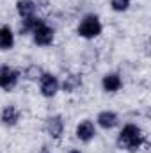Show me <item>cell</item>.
Masks as SVG:
<instances>
[{
	"label": "cell",
	"instance_id": "1",
	"mask_svg": "<svg viewBox=\"0 0 151 153\" xmlns=\"http://www.w3.org/2000/svg\"><path fill=\"white\" fill-rule=\"evenodd\" d=\"M148 143L146 132L142 130V126H139L137 123H124L117 134L115 144L121 152L135 153L141 148H144V144Z\"/></svg>",
	"mask_w": 151,
	"mask_h": 153
},
{
	"label": "cell",
	"instance_id": "2",
	"mask_svg": "<svg viewBox=\"0 0 151 153\" xmlns=\"http://www.w3.org/2000/svg\"><path fill=\"white\" fill-rule=\"evenodd\" d=\"M101 32H103V23H101L100 16L94 13L84 14L76 25V36L82 39H87V41L100 38Z\"/></svg>",
	"mask_w": 151,
	"mask_h": 153
},
{
	"label": "cell",
	"instance_id": "3",
	"mask_svg": "<svg viewBox=\"0 0 151 153\" xmlns=\"http://www.w3.org/2000/svg\"><path fill=\"white\" fill-rule=\"evenodd\" d=\"M38 87H39V94L43 98H55L57 93L61 91V80L55 73H50V71H44L43 75L39 76L38 80Z\"/></svg>",
	"mask_w": 151,
	"mask_h": 153
},
{
	"label": "cell",
	"instance_id": "4",
	"mask_svg": "<svg viewBox=\"0 0 151 153\" xmlns=\"http://www.w3.org/2000/svg\"><path fill=\"white\" fill-rule=\"evenodd\" d=\"M30 38H32L36 46L48 48V46H52L55 43V29L52 25H48L46 22H43L36 27V30L30 34Z\"/></svg>",
	"mask_w": 151,
	"mask_h": 153
},
{
	"label": "cell",
	"instance_id": "5",
	"mask_svg": "<svg viewBox=\"0 0 151 153\" xmlns=\"http://www.w3.org/2000/svg\"><path fill=\"white\" fill-rule=\"evenodd\" d=\"M44 132L52 141H61L66 132V123L61 114H52L44 119Z\"/></svg>",
	"mask_w": 151,
	"mask_h": 153
},
{
	"label": "cell",
	"instance_id": "6",
	"mask_svg": "<svg viewBox=\"0 0 151 153\" xmlns=\"http://www.w3.org/2000/svg\"><path fill=\"white\" fill-rule=\"evenodd\" d=\"M20 78H21V73L13 68V66H0V89L5 91V93H11L13 89L18 87L20 84Z\"/></svg>",
	"mask_w": 151,
	"mask_h": 153
},
{
	"label": "cell",
	"instance_id": "7",
	"mask_svg": "<svg viewBox=\"0 0 151 153\" xmlns=\"http://www.w3.org/2000/svg\"><path fill=\"white\" fill-rule=\"evenodd\" d=\"M96 134H98V126H96L94 121H91V119H82V121L75 126V137L80 143H84V144L91 143V141L96 137Z\"/></svg>",
	"mask_w": 151,
	"mask_h": 153
},
{
	"label": "cell",
	"instance_id": "8",
	"mask_svg": "<svg viewBox=\"0 0 151 153\" xmlns=\"http://www.w3.org/2000/svg\"><path fill=\"white\" fill-rule=\"evenodd\" d=\"M101 89L107 94H115L123 89V76L117 71H107L101 76Z\"/></svg>",
	"mask_w": 151,
	"mask_h": 153
},
{
	"label": "cell",
	"instance_id": "9",
	"mask_svg": "<svg viewBox=\"0 0 151 153\" xmlns=\"http://www.w3.org/2000/svg\"><path fill=\"white\" fill-rule=\"evenodd\" d=\"M20 119H21V112H20V109L14 103H9V105L2 107V111H0V123L5 128L16 126L20 123Z\"/></svg>",
	"mask_w": 151,
	"mask_h": 153
},
{
	"label": "cell",
	"instance_id": "10",
	"mask_svg": "<svg viewBox=\"0 0 151 153\" xmlns=\"http://www.w3.org/2000/svg\"><path fill=\"white\" fill-rule=\"evenodd\" d=\"M96 126H100L101 130H114L117 125H119V114L115 111L110 109H105V111H100L96 116Z\"/></svg>",
	"mask_w": 151,
	"mask_h": 153
},
{
	"label": "cell",
	"instance_id": "11",
	"mask_svg": "<svg viewBox=\"0 0 151 153\" xmlns=\"http://www.w3.org/2000/svg\"><path fill=\"white\" fill-rule=\"evenodd\" d=\"M14 9H16V14L20 16V20L30 18V16L38 14V2L36 0H16Z\"/></svg>",
	"mask_w": 151,
	"mask_h": 153
},
{
	"label": "cell",
	"instance_id": "12",
	"mask_svg": "<svg viewBox=\"0 0 151 153\" xmlns=\"http://www.w3.org/2000/svg\"><path fill=\"white\" fill-rule=\"evenodd\" d=\"M82 85H84V76H82V73H70V75L64 76V80L61 82V91L71 94V93H76Z\"/></svg>",
	"mask_w": 151,
	"mask_h": 153
},
{
	"label": "cell",
	"instance_id": "13",
	"mask_svg": "<svg viewBox=\"0 0 151 153\" xmlns=\"http://www.w3.org/2000/svg\"><path fill=\"white\" fill-rule=\"evenodd\" d=\"M16 45V34L9 25H2L0 27V50L2 52H9L13 50Z\"/></svg>",
	"mask_w": 151,
	"mask_h": 153
},
{
	"label": "cell",
	"instance_id": "14",
	"mask_svg": "<svg viewBox=\"0 0 151 153\" xmlns=\"http://www.w3.org/2000/svg\"><path fill=\"white\" fill-rule=\"evenodd\" d=\"M44 20L41 18V16H30V18H23V20H20V27H18V32L21 34V36H30L34 30H36V27H38L39 23H43Z\"/></svg>",
	"mask_w": 151,
	"mask_h": 153
},
{
	"label": "cell",
	"instance_id": "15",
	"mask_svg": "<svg viewBox=\"0 0 151 153\" xmlns=\"http://www.w3.org/2000/svg\"><path fill=\"white\" fill-rule=\"evenodd\" d=\"M44 73V70L41 68V66H38V64H29L25 70H23V73H21V76L25 78V80H32V82H38L39 76Z\"/></svg>",
	"mask_w": 151,
	"mask_h": 153
},
{
	"label": "cell",
	"instance_id": "16",
	"mask_svg": "<svg viewBox=\"0 0 151 153\" xmlns=\"http://www.w3.org/2000/svg\"><path fill=\"white\" fill-rule=\"evenodd\" d=\"M133 0H110V9L114 13H126L132 7Z\"/></svg>",
	"mask_w": 151,
	"mask_h": 153
},
{
	"label": "cell",
	"instance_id": "17",
	"mask_svg": "<svg viewBox=\"0 0 151 153\" xmlns=\"http://www.w3.org/2000/svg\"><path fill=\"white\" fill-rule=\"evenodd\" d=\"M39 153H50V150H48L46 146H43V148H41V152H39Z\"/></svg>",
	"mask_w": 151,
	"mask_h": 153
},
{
	"label": "cell",
	"instance_id": "18",
	"mask_svg": "<svg viewBox=\"0 0 151 153\" xmlns=\"http://www.w3.org/2000/svg\"><path fill=\"white\" fill-rule=\"evenodd\" d=\"M68 153H82V152H80V150H70Z\"/></svg>",
	"mask_w": 151,
	"mask_h": 153
}]
</instances>
